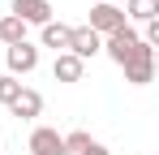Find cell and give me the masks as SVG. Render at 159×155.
I'll return each mask as SVG.
<instances>
[{
  "mask_svg": "<svg viewBox=\"0 0 159 155\" xmlns=\"http://www.w3.org/2000/svg\"><path fill=\"white\" fill-rule=\"evenodd\" d=\"M60 138H65V155H82L86 147H90V142H95V138H90L86 129H73V134H60Z\"/></svg>",
  "mask_w": 159,
  "mask_h": 155,
  "instance_id": "13",
  "label": "cell"
},
{
  "mask_svg": "<svg viewBox=\"0 0 159 155\" xmlns=\"http://www.w3.org/2000/svg\"><path fill=\"white\" fill-rule=\"evenodd\" d=\"M90 30L99 35V39H107V35H116L120 26H129L125 22V9H116V4H107V0H99V4H90Z\"/></svg>",
  "mask_w": 159,
  "mask_h": 155,
  "instance_id": "1",
  "label": "cell"
},
{
  "mask_svg": "<svg viewBox=\"0 0 159 155\" xmlns=\"http://www.w3.org/2000/svg\"><path fill=\"white\" fill-rule=\"evenodd\" d=\"M17 91H22V82H17V78H9V73L0 78V103H4V108L17 99Z\"/></svg>",
  "mask_w": 159,
  "mask_h": 155,
  "instance_id": "14",
  "label": "cell"
},
{
  "mask_svg": "<svg viewBox=\"0 0 159 155\" xmlns=\"http://www.w3.org/2000/svg\"><path fill=\"white\" fill-rule=\"evenodd\" d=\"M30 155H65V138H60L56 129L39 125L34 134H30Z\"/></svg>",
  "mask_w": 159,
  "mask_h": 155,
  "instance_id": "8",
  "label": "cell"
},
{
  "mask_svg": "<svg viewBox=\"0 0 159 155\" xmlns=\"http://www.w3.org/2000/svg\"><path fill=\"white\" fill-rule=\"evenodd\" d=\"M0 43H9V48H13V43H26V22H17L13 13L0 17Z\"/></svg>",
  "mask_w": 159,
  "mask_h": 155,
  "instance_id": "12",
  "label": "cell"
},
{
  "mask_svg": "<svg viewBox=\"0 0 159 155\" xmlns=\"http://www.w3.org/2000/svg\"><path fill=\"white\" fill-rule=\"evenodd\" d=\"M120 69H125V82H133V86H146V82L155 78V48L138 43V52H133V56L120 65Z\"/></svg>",
  "mask_w": 159,
  "mask_h": 155,
  "instance_id": "2",
  "label": "cell"
},
{
  "mask_svg": "<svg viewBox=\"0 0 159 155\" xmlns=\"http://www.w3.org/2000/svg\"><path fill=\"white\" fill-rule=\"evenodd\" d=\"M82 73H86V60H78L73 52H60L52 60V78L56 82H82Z\"/></svg>",
  "mask_w": 159,
  "mask_h": 155,
  "instance_id": "9",
  "label": "cell"
},
{
  "mask_svg": "<svg viewBox=\"0 0 159 155\" xmlns=\"http://www.w3.org/2000/svg\"><path fill=\"white\" fill-rule=\"evenodd\" d=\"M138 43H142V39H138V30H133V26H120L116 35H107V39H103V52L116 60V65H125L133 52H138Z\"/></svg>",
  "mask_w": 159,
  "mask_h": 155,
  "instance_id": "3",
  "label": "cell"
},
{
  "mask_svg": "<svg viewBox=\"0 0 159 155\" xmlns=\"http://www.w3.org/2000/svg\"><path fill=\"white\" fill-rule=\"evenodd\" d=\"M4 65H9V78H17V73H30L34 65H39V48L34 43H13V48L4 52Z\"/></svg>",
  "mask_w": 159,
  "mask_h": 155,
  "instance_id": "4",
  "label": "cell"
},
{
  "mask_svg": "<svg viewBox=\"0 0 159 155\" xmlns=\"http://www.w3.org/2000/svg\"><path fill=\"white\" fill-rule=\"evenodd\" d=\"M69 52H73L78 60H90L95 52H103V39H99L90 26H73V35H69Z\"/></svg>",
  "mask_w": 159,
  "mask_h": 155,
  "instance_id": "6",
  "label": "cell"
},
{
  "mask_svg": "<svg viewBox=\"0 0 159 155\" xmlns=\"http://www.w3.org/2000/svg\"><path fill=\"white\" fill-rule=\"evenodd\" d=\"M82 155H112V151H107L103 142H90V147H86V151H82Z\"/></svg>",
  "mask_w": 159,
  "mask_h": 155,
  "instance_id": "15",
  "label": "cell"
},
{
  "mask_svg": "<svg viewBox=\"0 0 159 155\" xmlns=\"http://www.w3.org/2000/svg\"><path fill=\"white\" fill-rule=\"evenodd\" d=\"M159 17V0H129L125 22H155Z\"/></svg>",
  "mask_w": 159,
  "mask_h": 155,
  "instance_id": "11",
  "label": "cell"
},
{
  "mask_svg": "<svg viewBox=\"0 0 159 155\" xmlns=\"http://www.w3.org/2000/svg\"><path fill=\"white\" fill-rule=\"evenodd\" d=\"M69 35H73V26L48 22V26H43V48H52L56 56H60V52H69Z\"/></svg>",
  "mask_w": 159,
  "mask_h": 155,
  "instance_id": "10",
  "label": "cell"
},
{
  "mask_svg": "<svg viewBox=\"0 0 159 155\" xmlns=\"http://www.w3.org/2000/svg\"><path fill=\"white\" fill-rule=\"evenodd\" d=\"M9 112H13L17 121H34V116L43 112V95H39V91H30V86H22V91H17V99L9 103Z\"/></svg>",
  "mask_w": 159,
  "mask_h": 155,
  "instance_id": "7",
  "label": "cell"
},
{
  "mask_svg": "<svg viewBox=\"0 0 159 155\" xmlns=\"http://www.w3.org/2000/svg\"><path fill=\"white\" fill-rule=\"evenodd\" d=\"M17 22H26V26H48L52 22V4L48 0H13V9H9Z\"/></svg>",
  "mask_w": 159,
  "mask_h": 155,
  "instance_id": "5",
  "label": "cell"
}]
</instances>
